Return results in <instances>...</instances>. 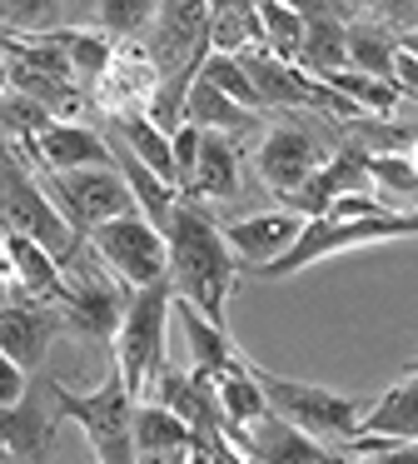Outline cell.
I'll return each mask as SVG.
<instances>
[{"label": "cell", "instance_id": "29", "mask_svg": "<svg viewBox=\"0 0 418 464\" xmlns=\"http://www.w3.org/2000/svg\"><path fill=\"white\" fill-rule=\"evenodd\" d=\"M394 35L378 25H348V71L374 75V81H394Z\"/></svg>", "mask_w": 418, "mask_h": 464}, {"label": "cell", "instance_id": "17", "mask_svg": "<svg viewBox=\"0 0 418 464\" xmlns=\"http://www.w3.org/2000/svg\"><path fill=\"white\" fill-rule=\"evenodd\" d=\"M354 440H394V444H413L418 440V374H404L394 390H384L364 414H358Z\"/></svg>", "mask_w": 418, "mask_h": 464}, {"label": "cell", "instance_id": "32", "mask_svg": "<svg viewBox=\"0 0 418 464\" xmlns=\"http://www.w3.org/2000/svg\"><path fill=\"white\" fill-rule=\"evenodd\" d=\"M155 11L159 5H145V0H105V5H95V21H100V35H115V41H129V35H139L145 25H155Z\"/></svg>", "mask_w": 418, "mask_h": 464}, {"label": "cell", "instance_id": "7", "mask_svg": "<svg viewBox=\"0 0 418 464\" xmlns=\"http://www.w3.org/2000/svg\"><path fill=\"white\" fill-rule=\"evenodd\" d=\"M45 195H50V205L65 215V225L75 230V240H90L100 225H109V220H119V215L139 210L135 195H129V185H125V175L115 170V160L95 165V170L50 175Z\"/></svg>", "mask_w": 418, "mask_h": 464}, {"label": "cell", "instance_id": "4", "mask_svg": "<svg viewBox=\"0 0 418 464\" xmlns=\"http://www.w3.org/2000/svg\"><path fill=\"white\" fill-rule=\"evenodd\" d=\"M384 240H418V210H388V215H368V220H304V230L289 245L284 260L264 265V270H254V275H264V280H289V275L328 260V255L364 250V245H384Z\"/></svg>", "mask_w": 418, "mask_h": 464}, {"label": "cell", "instance_id": "9", "mask_svg": "<svg viewBox=\"0 0 418 464\" xmlns=\"http://www.w3.org/2000/svg\"><path fill=\"white\" fill-rule=\"evenodd\" d=\"M249 464H344V454L328 450V444L309 440L304 430H294L279 414H259L254 424H239L224 434Z\"/></svg>", "mask_w": 418, "mask_h": 464}, {"label": "cell", "instance_id": "21", "mask_svg": "<svg viewBox=\"0 0 418 464\" xmlns=\"http://www.w3.org/2000/svg\"><path fill=\"white\" fill-rule=\"evenodd\" d=\"M50 434H55V424L30 394L10 410H0V450L10 454V464H40L50 450Z\"/></svg>", "mask_w": 418, "mask_h": 464}, {"label": "cell", "instance_id": "25", "mask_svg": "<svg viewBox=\"0 0 418 464\" xmlns=\"http://www.w3.org/2000/svg\"><path fill=\"white\" fill-rule=\"evenodd\" d=\"M264 51V31H259L254 5H209V55H249Z\"/></svg>", "mask_w": 418, "mask_h": 464}, {"label": "cell", "instance_id": "33", "mask_svg": "<svg viewBox=\"0 0 418 464\" xmlns=\"http://www.w3.org/2000/svg\"><path fill=\"white\" fill-rule=\"evenodd\" d=\"M368 180L384 185L394 195H418V170L408 165V155H364Z\"/></svg>", "mask_w": 418, "mask_h": 464}, {"label": "cell", "instance_id": "23", "mask_svg": "<svg viewBox=\"0 0 418 464\" xmlns=\"http://www.w3.org/2000/svg\"><path fill=\"white\" fill-rule=\"evenodd\" d=\"M175 320L185 324V340H189V354H195V370L199 374H224L229 364L244 360V354H239V344L229 340L224 324H209L189 300H175Z\"/></svg>", "mask_w": 418, "mask_h": 464}, {"label": "cell", "instance_id": "6", "mask_svg": "<svg viewBox=\"0 0 418 464\" xmlns=\"http://www.w3.org/2000/svg\"><path fill=\"white\" fill-rule=\"evenodd\" d=\"M0 225H5L10 235L35 240L40 250H50L60 260V270L75 265V255H80L75 230H70L65 215L50 205V195L35 185V175L15 160L10 145H0Z\"/></svg>", "mask_w": 418, "mask_h": 464}, {"label": "cell", "instance_id": "22", "mask_svg": "<svg viewBox=\"0 0 418 464\" xmlns=\"http://www.w3.org/2000/svg\"><path fill=\"white\" fill-rule=\"evenodd\" d=\"M115 140L125 145L145 170H155L159 180L175 190V145H169V135L159 130L145 111H119L115 115Z\"/></svg>", "mask_w": 418, "mask_h": 464}, {"label": "cell", "instance_id": "31", "mask_svg": "<svg viewBox=\"0 0 418 464\" xmlns=\"http://www.w3.org/2000/svg\"><path fill=\"white\" fill-rule=\"evenodd\" d=\"M199 81H204V85H214L219 95H229V101H234V105H244V111H254V105H259L254 85H249L244 65H239L234 55H204V65H199Z\"/></svg>", "mask_w": 418, "mask_h": 464}, {"label": "cell", "instance_id": "13", "mask_svg": "<svg viewBox=\"0 0 418 464\" xmlns=\"http://www.w3.org/2000/svg\"><path fill=\"white\" fill-rule=\"evenodd\" d=\"M368 190H374V180H368L364 155H328L314 170V180L284 200V210L299 215V220H318V215H328L334 200H344V195H368Z\"/></svg>", "mask_w": 418, "mask_h": 464}, {"label": "cell", "instance_id": "28", "mask_svg": "<svg viewBox=\"0 0 418 464\" xmlns=\"http://www.w3.org/2000/svg\"><path fill=\"white\" fill-rule=\"evenodd\" d=\"M45 41L65 51L70 71H75L85 85L105 81L109 61H115V51H109V41H105V35H95V31H55V35H45Z\"/></svg>", "mask_w": 418, "mask_h": 464}, {"label": "cell", "instance_id": "20", "mask_svg": "<svg viewBox=\"0 0 418 464\" xmlns=\"http://www.w3.org/2000/svg\"><path fill=\"white\" fill-rule=\"evenodd\" d=\"M239 190V155H234V140L224 135H209L199 140V160H195V175L185 185V200H229Z\"/></svg>", "mask_w": 418, "mask_h": 464}, {"label": "cell", "instance_id": "3", "mask_svg": "<svg viewBox=\"0 0 418 464\" xmlns=\"http://www.w3.org/2000/svg\"><path fill=\"white\" fill-rule=\"evenodd\" d=\"M249 374H254V384L264 390V404L269 414H279V420H289L294 430H304L309 440L318 444H348L358 434V404L348 400V394H334L324 390V384H309V380H289V374H274L264 370V364L249 360Z\"/></svg>", "mask_w": 418, "mask_h": 464}, {"label": "cell", "instance_id": "5", "mask_svg": "<svg viewBox=\"0 0 418 464\" xmlns=\"http://www.w3.org/2000/svg\"><path fill=\"white\" fill-rule=\"evenodd\" d=\"M55 414L80 424V434L95 450V464H135V400L109 370L90 394L55 384Z\"/></svg>", "mask_w": 418, "mask_h": 464}, {"label": "cell", "instance_id": "18", "mask_svg": "<svg viewBox=\"0 0 418 464\" xmlns=\"http://www.w3.org/2000/svg\"><path fill=\"white\" fill-rule=\"evenodd\" d=\"M195 430L159 404H135V464H189Z\"/></svg>", "mask_w": 418, "mask_h": 464}, {"label": "cell", "instance_id": "2", "mask_svg": "<svg viewBox=\"0 0 418 464\" xmlns=\"http://www.w3.org/2000/svg\"><path fill=\"white\" fill-rule=\"evenodd\" d=\"M175 314V285L159 280L145 290H129L125 320L115 330V374L129 390V400L145 404V394L155 390V380L169 370L165 364V324Z\"/></svg>", "mask_w": 418, "mask_h": 464}, {"label": "cell", "instance_id": "14", "mask_svg": "<svg viewBox=\"0 0 418 464\" xmlns=\"http://www.w3.org/2000/svg\"><path fill=\"white\" fill-rule=\"evenodd\" d=\"M149 404L169 410L175 420H185L189 430H219L224 434V414H219V394H214V374L199 370H165L149 390Z\"/></svg>", "mask_w": 418, "mask_h": 464}, {"label": "cell", "instance_id": "1", "mask_svg": "<svg viewBox=\"0 0 418 464\" xmlns=\"http://www.w3.org/2000/svg\"><path fill=\"white\" fill-rule=\"evenodd\" d=\"M169 245V285L175 300H189L209 324H224L229 290H234V250L224 245L219 225L209 220V210L199 200H175V215L165 225Z\"/></svg>", "mask_w": 418, "mask_h": 464}, {"label": "cell", "instance_id": "37", "mask_svg": "<svg viewBox=\"0 0 418 464\" xmlns=\"http://www.w3.org/2000/svg\"><path fill=\"white\" fill-rule=\"evenodd\" d=\"M209 464H249V459H244V454H239L234 444L224 440V434H219V444H214V454H209Z\"/></svg>", "mask_w": 418, "mask_h": 464}, {"label": "cell", "instance_id": "26", "mask_svg": "<svg viewBox=\"0 0 418 464\" xmlns=\"http://www.w3.org/2000/svg\"><path fill=\"white\" fill-rule=\"evenodd\" d=\"M214 394H219V414H224V434L239 430V424H254L259 414H269L264 390H259L254 374H249V360L229 364L224 374H214Z\"/></svg>", "mask_w": 418, "mask_h": 464}, {"label": "cell", "instance_id": "8", "mask_svg": "<svg viewBox=\"0 0 418 464\" xmlns=\"http://www.w3.org/2000/svg\"><path fill=\"white\" fill-rule=\"evenodd\" d=\"M90 250H95V260L105 265L119 285H129V290L169 280V245L139 210L100 225V230L90 235Z\"/></svg>", "mask_w": 418, "mask_h": 464}, {"label": "cell", "instance_id": "35", "mask_svg": "<svg viewBox=\"0 0 418 464\" xmlns=\"http://www.w3.org/2000/svg\"><path fill=\"white\" fill-rule=\"evenodd\" d=\"M30 394V374L20 370L15 360H10L5 350H0V410H10V404H20Z\"/></svg>", "mask_w": 418, "mask_h": 464}, {"label": "cell", "instance_id": "36", "mask_svg": "<svg viewBox=\"0 0 418 464\" xmlns=\"http://www.w3.org/2000/svg\"><path fill=\"white\" fill-rule=\"evenodd\" d=\"M394 85L404 91V101H418V61L394 55Z\"/></svg>", "mask_w": 418, "mask_h": 464}, {"label": "cell", "instance_id": "27", "mask_svg": "<svg viewBox=\"0 0 418 464\" xmlns=\"http://www.w3.org/2000/svg\"><path fill=\"white\" fill-rule=\"evenodd\" d=\"M254 11H259V31H264V51L284 65H299V51H304V15H299V5L269 0V5H254Z\"/></svg>", "mask_w": 418, "mask_h": 464}, {"label": "cell", "instance_id": "15", "mask_svg": "<svg viewBox=\"0 0 418 464\" xmlns=\"http://www.w3.org/2000/svg\"><path fill=\"white\" fill-rule=\"evenodd\" d=\"M60 324H65V314L45 310V304H30V300L25 304H5V310H0V350L30 374V370L45 364Z\"/></svg>", "mask_w": 418, "mask_h": 464}, {"label": "cell", "instance_id": "10", "mask_svg": "<svg viewBox=\"0 0 418 464\" xmlns=\"http://www.w3.org/2000/svg\"><path fill=\"white\" fill-rule=\"evenodd\" d=\"M324 160H328L324 145H318L304 125H274V130L264 135V145H259V175H264V185L279 200L304 190Z\"/></svg>", "mask_w": 418, "mask_h": 464}, {"label": "cell", "instance_id": "38", "mask_svg": "<svg viewBox=\"0 0 418 464\" xmlns=\"http://www.w3.org/2000/svg\"><path fill=\"white\" fill-rule=\"evenodd\" d=\"M398 55H408V61H418V31H408V35H398Z\"/></svg>", "mask_w": 418, "mask_h": 464}, {"label": "cell", "instance_id": "24", "mask_svg": "<svg viewBox=\"0 0 418 464\" xmlns=\"http://www.w3.org/2000/svg\"><path fill=\"white\" fill-rule=\"evenodd\" d=\"M185 121H189V125H199V130H209V135H224V140H234V135L254 130V111L234 105L229 95H219L214 85H204V81L189 85Z\"/></svg>", "mask_w": 418, "mask_h": 464}, {"label": "cell", "instance_id": "19", "mask_svg": "<svg viewBox=\"0 0 418 464\" xmlns=\"http://www.w3.org/2000/svg\"><path fill=\"white\" fill-rule=\"evenodd\" d=\"M125 295L115 290V285H105L100 275H90V280H75L70 285V300H65V320L75 324L80 334H90V340H115L119 320H125Z\"/></svg>", "mask_w": 418, "mask_h": 464}, {"label": "cell", "instance_id": "11", "mask_svg": "<svg viewBox=\"0 0 418 464\" xmlns=\"http://www.w3.org/2000/svg\"><path fill=\"white\" fill-rule=\"evenodd\" d=\"M299 230H304V220L289 210H259V215H244L234 225H219V235L234 250V260H244L249 270H264V265L284 260L289 245L299 240Z\"/></svg>", "mask_w": 418, "mask_h": 464}, {"label": "cell", "instance_id": "39", "mask_svg": "<svg viewBox=\"0 0 418 464\" xmlns=\"http://www.w3.org/2000/svg\"><path fill=\"white\" fill-rule=\"evenodd\" d=\"M0 464H10V454H5V450H0Z\"/></svg>", "mask_w": 418, "mask_h": 464}, {"label": "cell", "instance_id": "34", "mask_svg": "<svg viewBox=\"0 0 418 464\" xmlns=\"http://www.w3.org/2000/svg\"><path fill=\"white\" fill-rule=\"evenodd\" d=\"M199 140H204V130L199 125H179L175 135H169V145H175V190L185 195V185H189V175H195V160H199Z\"/></svg>", "mask_w": 418, "mask_h": 464}, {"label": "cell", "instance_id": "16", "mask_svg": "<svg viewBox=\"0 0 418 464\" xmlns=\"http://www.w3.org/2000/svg\"><path fill=\"white\" fill-rule=\"evenodd\" d=\"M35 150V160L45 165L50 175H70V170H95V165H109V145L100 140L95 130L75 121H50L35 140H25Z\"/></svg>", "mask_w": 418, "mask_h": 464}, {"label": "cell", "instance_id": "12", "mask_svg": "<svg viewBox=\"0 0 418 464\" xmlns=\"http://www.w3.org/2000/svg\"><path fill=\"white\" fill-rule=\"evenodd\" d=\"M5 260H0V275H5L10 285H15L20 295H25L30 304H45V300H55V304H65L70 300V280H65V270H60V260L50 250H40L35 240H25V235H10L5 230Z\"/></svg>", "mask_w": 418, "mask_h": 464}, {"label": "cell", "instance_id": "30", "mask_svg": "<svg viewBox=\"0 0 418 464\" xmlns=\"http://www.w3.org/2000/svg\"><path fill=\"white\" fill-rule=\"evenodd\" d=\"M328 91H338L354 111H374V115H394L404 105V91L394 81H374V75H358V71H338L328 75Z\"/></svg>", "mask_w": 418, "mask_h": 464}]
</instances>
